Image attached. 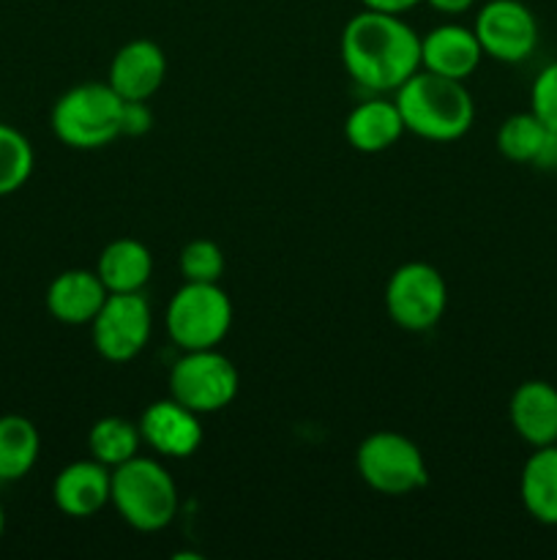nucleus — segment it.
I'll use <instances>...</instances> for the list:
<instances>
[{
  "instance_id": "obj_14",
  "label": "nucleus",
  "mask_w": 557,
  "mask_h": 560,
  "mask_svg": "<svg viewBox=\"0 0 557 560\" xmlns=\"http://www.w3.org/2000/svg\"><path fill=\"white\" fill-rule=\"evenodd\" d=\"M484 60L473 27L440 25L420 36V69L448 80H467Z\"/></svg>"
},
{
  "instance_id": "obj_15",
  "label": "nucleus",
  "mask_w": 557,
  "mask_h": 560,
  "mask_svg": "<svg viewBox=\"0 0 557 560\" xmlns=\"http://www.w3.org/2000/svg\"><path fill=\"white\" fill-rule=\"evenodd\" d=\"M508 421L530 448L557 443V386L549 381H524L508 399Z\"/></svg>"
},
{
  "instance_id": "obj_19",
  "label": "nucleus",
  "mask_w": 557,
  "mask_h": 560,
  "mask_svg": "<svg viewBox=\"0 0 557 560\" xmlns=\"http://www.w3.org/2000/svg\"><path fill=\"white\" fill-rule=\"evenodd\" d=\"M497 151L517 164L552 167L557 151V135H552L533 113H513L497 129Z\"/></svg>"
},
{
  "instance_id": "obj_12",
  "label": "nucleus",
  "mask_w": 557,
  "mask_h": 560,
  "mask_svg": "<svg viewBox=\"0 0 557 560\" xmlns=\"http://www.w3.org/2000/svg\"><path fill=\"white\" fill-rule=\"evenodd\" d=\"M140 435L142 443H147L162 457L186 459L202 443L200 413H194L173 397L158 399V402L147 405V410L142 413Z\"/></svg>"
},
{
  "instance_id": "obj_21",
  "label": "nucleus",
  "mask_w": 557,
  "mask_h": 560,
  "mask_svg": "<svg viewBox=\"0 0 557 560\" xmlns=\"http://www.w3.org/2000/svg\"><path fill=\"white\" fill-rule=\"evenodd\" d=\"M42 438L25 416H0V481L25 479L38 463Z\"/></svg>"
},
{
  "instance_id": "obj_18",
  "label": "nucleus",
  "mask_w": 557,
  "mask_h": 560,
  "mask_svg": "<svg viewBox=\"0 0 557 560\" xmlns=\"http://www.w3.org/2000/svg\"><path fill=\"white\" fill-rule=\"evenodd\" d=\"M519 498L535 523L557 528V443L533 448L519 474Z\"/></svg>"
},
{
  "instance_id": "obj_16",
  "label": "nucleus",
  "mask_w": 557,
  "mask_h": 560,
  "mask_svg": "<svg viewBox=\"0 0 557 560\" xmlns=\"http://www.w3.org/2000/svg\"><path fill=\"white\" fill-rule=\"evenodd\" d=\"M107 295L96 268H69L49 282L47 312L63 326H91Z\"/></svg>"
},
{
  "instance_id": "obj_20",
  "label": "nucleus",
  "mask_w": 557,
  "mask_h": 560,
  "mask_svg": "<svg viewBox=\"0 0 557 560\" xmlns=\"http://www.w3.org/2000/svg\"><path fill=\"white\" fill-rule=\"evenodd\" d=\"M96 273L107 293H142L153 273V255L142 241H109L96 262Z\"/></svg>"
},
{
  "instance_id": "obj_22",
  "label": "nucleus",
  "mask_w": 557,
  "mask_h": 560,
  "mask_svg": "<svg viewBox=\"0 0 557 560\" xmlns=\"http://www.w3.org/2000/svg\"><path fill=\"white\" fill-rule=\"evenodd\" d=\"M140 424H131L129 419L120 416H104L87 432V448L91 457L98 459L107 468H118V465L129 463L140 452Z\"/></svg>"
},
{
  "instance_id": "obj_28",
  "label": "nucleus",
  "mask_w": 557,
  "mask_h": 560,
  "mask_svg": "<svg viewBox=\"0 0 557 560\" xmlns=\"http://www.w3.org/2000/svg\"><path fill=\"white\" fill-rule=\"evenodd\" d=\"M426 3L440 14H464V11L473 9L475 0H426Z\"/></svg>"
},
{
  "instance_id": "obj_5",
  "label": "nucleus",
  "mask_w": 557,
  "mask_h": 560,
  "mask_svg": "<svg viewBox=\"0 0 557 560\" xmlns=\"http://www.w3.org/2000/svg\"><path fill=\"white\" fill-rule=\"evenodd\" d=\"M355 470L360 481L388 498L413 495L429 485L424 452L407 435L393 430L371 432L355 452Z\"/></svg>"
},
{
  "instance_id": "obj_13",
  "label": "nucleus",
  "mask_w": 557,
  "mask_h": 560,
  "mask_svg": "<svg viewBox=\"0 0 557 560\" xmlns=\"http://www.w3.org/2000/svg\"><path fill=\"white\" fill-rule=\"evenodd\" d=\"M112 498V468L98 459H76L52 481V501L66 517H96Z\"/></svg>"
},
{
  "instance_id": "obj_27",
  "label": "nucleus",
  "mask_w": 557,
  "mask_h": 560,
  "mask_svg": "<svg viewBox=\"0 0 557 560\" xmlns=\"http://www.w3.org/2000/svg\"><path fill=\"white\" fill-rule=\"evenodd\" d=\"M420 0H360V5L364 9H371V11H388V14H404V11H410L413 5H418Z\"/></svg>"
},
{
  "instance_id": "obj_23",
  "label": "nucleus",
  "mask_w": 557,
  "mask_h": 560,
  "mask_svg": "<svg viewBox=\"0 0 557 560\" xmlns=\"http://www.w3.org/2000/svg\"><path fill=\"white\" fill-rule=\"evenodd\" d=\"M36 153L20 129L0 124V197L20 191L31 180Z\"/></svg>"
},
{
  "instance_id": "obj_11",
  "label": "nucleus",
  "mask_w": 557,
  "mask_h": 560,
  "mask_svg": "<svg viewBox=\"0 0 557 560\" xmlns=\"http://www.w3.org/2000/svg\"><path fill=\"white\" fill-rule=\"evenodd\" d=\"M167 80V55L151 38H131L109 63V88L123 102H151Z\"/></svg>"
},
{
  "instance_id": "obj_29",
  "label": "nucleus",
  "mask_w": 557,
  "mask_h": 560,
  "mask_svg": "<svg viewBox=\"0 0 557 560\" xmlns=\"http://www.w3.org/2000/svg\"><path fill=\"white\" fill-rule=\"evenodd\" d=\"M3 530H5V512L3 506H0V539H3Z\"/></svg>"
},
{
  "instance_id": "obj_8",
  "label": "nucleus",
  "mask_w": 557,
  "mask_h": 560,
  "mask_svg": "<svg viewBox=\"0 0 557 560\" xmlns=\"http://www.w3.org/2000/svg\"><path fill=\"white\" fill-rule=\"evenodd\" d=\"M446 306L448 284L431 262H404L388 279L386 310L402 331H429L442 320Z\"/></svg>"
},
{
  "instance_id": "obj_30",
  "label": "nucleus",
  "mask_w": 557,
  "mask_h": 560,
  "mask_svg": "<svg viewBox=\"0 0 557 560\" xmlns=\"http://www.w3.org/2000/svg\"><path fill=\"white\" fill-rule=\"evenodd\" d=\"M552 167H555V170H557V151H555V164H552Z\"/></svg>"
},
{
  "instance_id": "obj_6",
  "label": "nucleus",
  "mask_w": 557,
  "mask_h": 560,
  "mask_svg": "<svg viewBox=\"0 0 557 560\" xmlns=\"http://www.w3.org/2000/svg\"><path fill=\"white\" fill-rule=\"evenodd\" d=\"M164 326L180 350L218 348L233 328V301L218 282H183L169 299Z\"/></svg>"
},
{
  "instance_id": "obj_26",
  "label": "nucleus",
  "mask_w": 557,
  "mask_h": 560,
  "mask_svg": "<svg viewBox=\"0 0 557 560\" xmlns=\"http://www.w3.org/2000/svg\"><path fill=\"white\" fill-rule=\"evenodd\" d=\"M153 129V109L147 102H123L120 137H142Z\"/></svg>"
},
{
  "instance_id": "obj_4",
  "label": "nucleus",
  "mask_w": 557,
  "mask_h": 560,
  "mask_svg": "<svg viewBox=\"0 0 557 560\" xmlns=\"http://www.w3.org/2000/svg\"><path fill=\"white\" fill-rule=\"evenodd\" d=\"M123 98L109 82H82L60 93L49 113L52 135L74 151H98L120 137Z\"/></svg>"
},
{
  "instance_id": "obj_7",
  "label": "nucleus",
  "mask_w": 557,
  "mask_h": 560,
  "mask_svg": "<svg viewBox=\"0 0 557 560\" xmlns=\"http://www.w3.org/2000/svg\"><path fill=\"white\" fill-rule=\"evenodd\" d=\"M240 375L216 348L183 350L169 370V397L194 413H218L238 397Z\"/></svg>"
},
{
  "instance_id": "obj_10",
  "label": "nucleus",
  "mask_w": 557,
  "mask_h": 560,
  "mask_svg": "<svg viewBox=\"0 0 557 560\" xmlns=\"http://www.w3.org/2000/svg\"><path fill=\"white\" fill-rule=\"evenodd\" d=\"M475 38L489 58L522 63L538 47V20L522 0H489L475 14Z\"/></svg>"
},
{
  "instance_id": "obj_1",
  "label": "nucleus",
  "mask_w": 557,
  "mask_h": 560,
  "mask_svg": "<svg viewBox=\"0 0 557 560\" xmlns=\"http://www.w3.org/2000/svg\"><path fill=\"white\" fill-rule=\"evenodd\" d=\"M342 66L371 93H396L420 69V36L402 14L364 9L349 16L339 38Z\"/></svg>"
},
{
  "instance_id": "obj_2",
  "label": "nucleus",
  "mask_w": 557,
  "mask_h": 560,
  "mask_svg": "<svg viewBox=\"0 0 557 560\" xmlns=\"http://www.w3.org/2000/svg\"><path fill=\"white\" fill-rule=\"evenodd\" d=\"M396 107L404 129L420 140L453 142L470 131L475 120V102L462 80L418 69L396 91Z\"/></svg>"
},
{
  "instance_id": "obj_17",
  "label": "nucleus",
  "mask_w": 557,
  "mask_h": 560,
  "mask_svg": "<svg viewBox=\"0 0 557 560\" xmlns=\"http://www.w3.org/2000/svg\"><path fill=\"white\" fill-rule=\"evenodd\" d=\"M404 120L399 113L396 102L388 98H366L358 107L349 109L344 120V137L358 153L375 156V153L388 151L404 135Z\"/></svg>"
},
{
  "instance_id": "obj_3",
  "label": "nucleus",
  "mask_w": 557,
  "mask_h": 560,
  "mask_svg": "<svg viewBox=\"0 0 557 560\" xmlns=\"http://www.w3.org/2000/svg\"><path fill=\"white\" fill-rule=\"evenodd\" d=\"M109 503L134 530L158 534L178 514V487L162 463L137 454L129 463L112 468Z\"/></svg>"
},
{
  "instance_id": "obj_9",
  "label": "nucleus",
  "mask_w": 557,
  "mask_h": 560,
  "mask_svg": "<svg viewBox=\"0 0 557 560\" xmlns=\"http://www.w3.org/2000/svg\"><path fill=\"white\" fill-rule=\"evenodd\" d=\"M153 315L142 293H109L91 323L93 348L112 364H126L145 350Z\"/></svg>"
},
{
  "instance_id": "obj_24",
  "label": "nucleus",
  "mask_w": 557,
  "mask_h": 560,
  "mask_svg": "<svg viewBox=\"0 0 557 560\" xmlns=\"http://www.w3.org/2000/svg\"><path fill=\"white\" fill-rule=\"evenodd\" d=\"M178 268L183 282H218L224 273V252L216 241L194 238L180 249Z\"/></svg>"
},
{
  "instance_id": "obj_25",
  "label": "nucleus",
  "mask_w": 557,
  "mask_h": 560,
  "mask_svg": "<svg viewBox=\"0 0 557 560\" xmlns=\"http://www.w3.org/2000/svg\"><path fill=\"white\" fill-rule=\"evenodd\" d=\"M530 113L557 135V60L535 74L533 85H530Z\"/></svg>"
}]
</instances>
